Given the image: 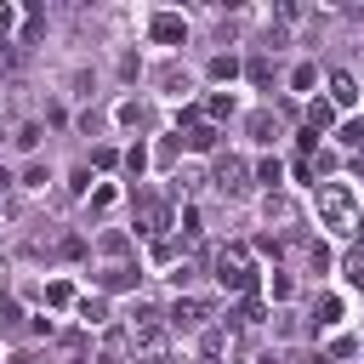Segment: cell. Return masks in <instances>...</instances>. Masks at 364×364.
<instances>
[{
	"mask_svg": "<svg viewBox=\"0 0 364 364\" xmlns=\"http://www.w3.org/2000/svg\"><path fill=\"white\" fill-rule=\"evenodd\" d=\"M6 188H11V171H6V165H0V193H6Z\"/></svg>",
	"mask_w": 364,
	"mask_h": 364,
	"instance_id": "cell-32",
	"label": "cell"
},
{
	"mask_svg": "<svg viewBox=\"0 0 364 364\" xmlns=\"http://www.w3.org/2000/svg\"><path fill=\"white\" fill-rule=\"evenodd\" d=\"M97 284H102V290H136V267H131V262H114V267L97 273Z\"/></svg>",
	"mask_w": 364,
	"mask_h": 364,
	"instance_id": "cell-8",
	"label": "cell"
},
{
	"mask_svg": "<svg viewBox=\"0 0 364 364\" xmlns=\"http://www.w3.org/2000/svg\"><path fill=\"white\" fill-rule=\"evenodd\" d=\"M256 176H262V182L273 188V182H279V159H262V165H256Z\"/></svg>",
	"mask_w": 364,
	"mask_h": 364,
	"instance_id": "cell-30",
	"label": "cell"
},
{
	"mask_svg": "<svg viewBox=\"0 0 364 364\" xmlns=\"http://www.w3.org/2000/svg\"><path fill=\"white\" fill-rule=\"evenodd\" d=\"M262 318H267V307H262V296L250 290V296L239 301V324H262Z\"/></svg>",
	"mask_w": 364,
	"mask_h": 364,
	"instance_id": "cell-17",
	"label": "cell"
},
{
	"mask_svg": "<svg viewBox=\"0 0 364 364\" xmlns=\"http://www.w3.org/2000/svg\"><path fill=\"white\" fill-rule=\"evenodd\" d=\"M233 74H239L233 57H216V63H210V80H233Z\"/></svg>",
	"mask_w": 364,
	"mask_h": 364,
	"instance_id": "cell-24",
	"label": "cell"
},
{
	"mask_svg": "<svg viewBox=\"0 0 364 364\" xmlns=\"http://www.w3.org/2000/svg\"><path fill=\"white\" fill-rule=\"evenodd\" d=\"M159 85H165L171 97H182V91L193 85V74H188V68H176V63H165V68H159Z\"/></svg>",
	"mask_w": 364,
	"mask_h": 364,
	"instance_id": "cell-12",
	"label": "cell"
},
{
	"mask_svg": "<svg viewBox=\"0 0 364 364\" xmlns=\"http://www.w3.org/2000/svg\"><path fill=\"white\" fill-rule=\"evenodd\" d=\"M74 313H80V324H85V330L108 324V301H102V296H80V301H74Z\"/></svg>",
	"mask_w": 364,
	"mask_h": 364,
	"instance_id": "cell-10",
	"label": "cell"
},
{
	"mask_svg": "<svg viewBox=\"0 0 364 364\" xmlns=\"http://www.w3.org/2000/svg\"><path fill=\"white\" fill-rule=\"evenodd\" d=\"M148 364H159V358H148Z\"/></svg>",
	"mask_w": 364,
	"mask_h": 364,
	"instance_id": "cell-35",
	"label": "cell"
},
{
	"mask_svg": "<svg viewBox=\"0 0 364 364\" xmlns=\"http://www.w3.org/2000/svg\"><path fill=\"white\" fill-rule=\"evenodd\" d=\"M11 28H17V11L0 0V46H6V34H11Z\"/></svg>",
	"mask_w": 364,
	"mask_h": 364,
	"instance_id": "cell-29",
	"label": "cell"
},
{
	"mask_svg": "<svg viewBox=\"0 0 364 364\" xmlns=\"http://www.w3.org/2000/svg\"><path fill=\"white\" fill-rule=\"evenodd\" d=\"M353 102H358V80L347 68H336L330 74V108H353Z\"/></svg>",
	"mask_w": 364,
	"mask_h": 364,
	"instance_id": "cell-7",
	"label": "cell"
},
{
	"mask_svg": "<svg viewBox=\"0 0 364 364\" xmlns=\"http://www.w3.org/2000/svg\"><path fill=\"white\" fill-rule=\"evenodd\" d=\"M182 142H188L193 154H210V148H216V125H205V119H188V131H182Z\"/></svg>",
	"mask_w": 364,
	"mask_h": 364,
	"instance_id": "cell-9",
	"label": "cell"
},
{
	"mask_svg": "<svg viewBox=\"0 0 364 364\" xmlns=\"http://www.w3.org/2000/svg\"><path fill=\"white\" fill-rule=\"evenodd\" d=\"M313 318H318V324H341V296H318Z\"/></svg>",
	"mask_w": 364,
	"mask_h": 364,
	"instance_id": "cell-18",
	"label": "cell"
},
{
	"mask_svg": "<svg viewBox=\"0 0 364 364\" xmlns=\"http://www.w3.org/2000/svg\"><path fill=\"white\" fill-rule=\"evenodd\" d=\"M347 279L364 290V250H353V256H347Z\"/></svg>",
	"mask_w": 364,
	"mask_h": 364,
	"instance_id": "cell-26",
	"label": "cell"
},
{
	"mask_svg": "<svg viewBox=\"0 0 364 364\" xmlns=\"http://www.w3.org/2000/svg\"><path fill=\"white\" fill-rule=\"evenodd\" d=\"M125 245H131L125 233H102V250H108V256H125Z\"/></svg>",
	"mask_w": 364,
	"mask_h": 364,
	"instance_id": "cell-28",
	"label": "cell"
},
{
	"mask_svg": "<svg viewBox=\"0 0 364 364\" xmlns=\"http://www.w3.org/2000/svg\"><path fill=\"white\" fill-rule=\"evenodd\" d=\"M228 114H233V97H228V91H216V97L205 102V125H216V119H228Z\"/></svg>",
	"mask_w": 364,
	"mask_h": 364,
	"instance_id": "cell-15",
	"label": "cell"
},
{
	"mask_svg": "<svg viewBox=\"0 0 364 364\" xmlns=\"http://www.w3.org/2000/svg\"><path fill=\"white\" fill-rule=\"evenodd\" d=\"M148 34H154L159 46H182V40H188V23H182L176 11H154V23H148Z\"/></svg>",
	"mask_w": 364,
	"mask_h": 364,
	"instance_id": "cell-6",
	"label": "cell"
},
{
	"mask_svg": "<svg viewBox=\"0 0 364 364\" xmlns=\"http://www.w3.org/2000/svg\"><path fill=\"white\" fill-rule=\"evenodd\" d=\"M119 125H148V108L142 102H119Z\"/></svg>",
	"mask_w": 364,
	"mask_h": 364,
	"instance_id": "cell-21",
	"label": "cell"
},
{
	"mask_svg": "<svg viewBox=\"0 0 364 364\" xmlns=\"http://www.w3.org/2000/svg\"><path fill=\"white\" fill-rule=\"evenodd\" d=\"M313 80H318V68H313V63H301V68L290 74V85H296V91H313Z\"/></svg>",
	"mask_w": 364,
	"mask_h": 364,
	"instance_id": "cell-22",
	"label": "cell"
},
{
	"mask_svg": "<svg viewBox=\"0 0 364 364\" xmlns=\"http://www.w3.org/2000/svg\"><path fill=\"white\" fill-rule=\"evenodd\" d=\"M262 216H267V222H279V228H296V205H290L284 193H267V205H262Z\"/></svg>",
	"mask_w": 364,
	"mask_h": 364,
	"instance_id": "cell-11",
	"label": "cell"
},
{
	"mask_svg": "<svg viewBox=\"0 0 364 364\" xmlns=\"http://www.w3.org/2000/svg\"><path fill=\"white\" fill-rule=\"evenodd\" d=\"M250 136H256V142H273V136H279V125H273V114H267V108H262V114H250Z\"/></svg>",
	"mask_w": 364,
	"mask_h": 364,
	"instance_id": "cell-16",
	"label": "cell"
},
{
	"mask_svg": "<svg viewBox=\"0 0 364 364\" xmlns=\"http://www.w3.org/2000/svg\"><path fill=\"white\" fill-rule=\"evenodd\" d=\"M313 205H318V228H330L336 239L358 228V193L347 182H313Z\"/></svg>",
	"mask_w": 364,
	"mask_h": 364,
	"instance_id": "cell-1",
	"label": "cell"
},
{
	"mask_svg": "<svg viewBox=\"0 0 364 364\" xmlns=\"http://www.w3.org/2000/svg\"><path fill=\"white\" fill-rule=\"evenodd\" d=\"M114 199H119V193H114V188H97V193H91V210H97V216H102V210H114Z\"/></svg>",
	"mask_w": 364,
	"mask_h": 364,
	"instance_id": "cell-25",
	"label": "cell"
},
{
	"mask_svg": "<svg viewBox=\"0 0 364 364\" xmlns=\"http://www.w3.org/2000/svg\"><path fill=\"white\" fill-rule=\"evenodd\" d=\"M182 239H199V210H193V205L182 210Z\"/></svg>",
	"mask_w": 364,
	"mask_h": 364,
	"instance_id": "cell-27",
	"label": "cell"
},
{
	"mask_svg": "<svg viewBox=\"0 0 364 364\" xmlns=\"http://www.w3.org/2000/svg\"><path fill=\"white\" fill-rule=\"evenodd\" d=\"M165 228H171V210H165V199L142 193V199H136V233H165Z\"/></svg>",
	"mask_w": 364,
	"mask_h": 364,
	"instance_id": "cell-4",
	"label": "cell"
},
{
	"mask_svg": "<svg viewBox=\"0 0 364 364\" xmlns=\"http://www.w3.org/2000/svg\"><path fill=\"white\" fill-rule=\"evenodd\" d=\"M330 125H336V108L313 97V102H307V131H330Z\"/></svg>",
	"mask_w": 364,
	"mask_h": 364,
	"instance_id": "cell-13",
	"label": "cell"
},
{
	"mask_svg": "<svg viewBox=\"0 0 364 364\" xmlns=\"http://www.w3.org/2000/svg\"><path fill=\"white\" fill-rule=\"evenodd\" d=\"M216 188H222V193H233V199H239V193H245V188H250V165H245V159H233V154H228V159H222V165H216Z\"/></svg>",
	"mask_w": 364,
	"mask_h": 364,
	"instance_id": "cell-5",
	"label": "cell"
},
{
	"mask_svg": "<svg viewBox=\"0 0 364 364\" xmlns=\"http://www.w3.org/2000/svg\"><path fill=\"white\" fill-rule=\"evenodd\" d=\"M216 284H222V290H233V296H250V290H256L250 245H222V250H216Z\"/></svg>",
	"mask_w": 364,
	"mask_h": 364,
	"instance_id": "cell-2",
	"label": "cell"
},
{
	"mask_svg": "<svg viewBox=\"0 0 364 364\" xmlns=\"http://www.w3.org/2000/svg\"><path fill=\"white\" fill-rule=\"evenodd\" d=\"M353 165H358V171H364V148H358V159H353Z\"/></svg>",
	"mask_w": 364,
	"mask_h": 364,
	"instance_id": "cell-33",
	"label": "cell"
},
{
	"mask_svg": "<svg viewBox=\"0 0 364 364\" xmlns=\"http://www.w3.org/2000/svg\"><path fill=\"white\" fill-rule=\"evenodd\" d=\"M228 347V330H205V353H222Z\"/></svg>",
	"mask_w": 364,
	"mask_h": 364,
	"instance_id": "cell-31",
	"label": "cell"
},
{
	"mask_svg": "<svg viewBox=\"0 0 364 364\" xmlns=\"http://www.w3.org/2000/svg\"><path fill=\"white\" fill-rule=\"evenodd\" d=\"M142 165H148V148H142V142H136V148H125V171H131V176H142Z\"/></svg>",
	"mask_w": 364,
	"mask_h": 364,
	"instance_id": "cell-23",
	"label": "cell"
},
{
	"mask_svg": "<svg viewBox=\"0 0 364 364\" xmlns=\"http://www.w3.org/2000/svg\"><path fill=\"white\" fill-rule=\"evenodd\" d=\"M165 318H171V324H176V330H199V324H205V318H210V301H199V296H176V301H171V313H165Z\"/></svg>",
	"mask_w": 364,
	"mask_h": 364,
	"instance_id": "cell-3",
	"label": "cell"
},
{
	"mask_svg": "<svg viewBox=\"0 0 364 364\" xmlns=\"http://www.w3.org/2000/svg\"><path fill=\"white\" fill-rule=\"evenodd\" d=\"M245 74H250L256 85H267V80H273V63H267V57H250V63H245Z\"/></svg>",
	"mask_w": 364,
	"mask_h": 364,
	"instance_id": "cell-20",
	"label": "cell"
},
{
	"mask_svg": "<svg viewBox=\"0 0 364 364\" xmlns=\"http://www.w3.org/2000/svg\"><path fill=\"white\" fill-rule=\"evenodd\" d=\"M336 136H341V148H353V154H358V148H364V119H347Z\"/></svg>",
	"mask_w": 364,
	"mask_h": 364,
	"instance_id": "cell-19",
	"label": "cell"
},
{
	"mask_svg": "<svg viewBox=\"0 0 364 364\" xmlns=\"http://www.w3.org/2000/svg\"><path fill=\"white\" fill-rule=\"evenodd\" d=\"M74 301H80V296H74L68 279H51V284H46V307H74Z\"/></svg>",
	"mask_w": 364,
	"mask_h": 364,
	"instance_id": "cell-14",
	"label": "cell"
},
{
	"mask_svg": "<svg viewBox=\"0 0 364 364\" xmlns=\"http://www.w3.org/2000/svg\"><path fill=\"white\" fill-rule=\"evenodd\" d=\"M193 364H210V358H193Z\"/></svg>",
	"mask_w": 364,
	"mask_h": 364,
	"instance_id": "cell-34",
	"label": "cell"
}]
</instances>
